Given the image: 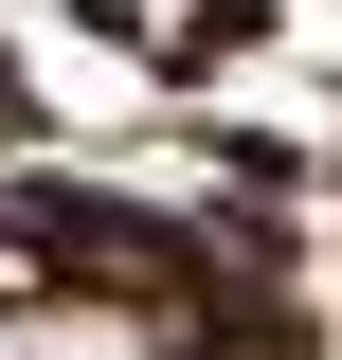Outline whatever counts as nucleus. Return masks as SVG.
<instances>
[{"instance_id":"1","label":"nucleus","mask_w":342,"mask_h":360,"mask_svg":"<svg viewBox=\"0 0 342 360\" xmlns=\"http://www.w3.org/2000/svg\"><path fill=\"white\" fill-rule=\"evenodd\" d=\"M18 360H163V342L127 307H54V324H18Z\"/></svg>"},{"instance_id":"2","label":"nucleus","mask_w":342,"mask_h":360,"mask_svg":"<svg viewBox=\"0 0 342 360\" xmlns=\"http://www.w3.org/2000/svg\"><path fill=\"white\" fill-rule=\"evenodd\" d=\"M18 324H37V307H18V252H0V360H18Z\"/></svg>"}]
</instances>
